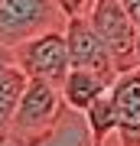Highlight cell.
Segmentation results:
<instances>
[{"mask_svg": "<svg viewBox=\"0 0 140 146\" xmlns=\"http://www.w3.org/2000/svg\"><path fill=\"white\" fill-rule=\"evenodd\" d=\"M62 94L56 84L39 81V78H26V88L20 94V104L13 110L7 140L10 146H42L49 143V136L56 133L59 117H62Z\"/></svg>", "mask_w": 140, "mask_h": 146, "instance_id": "6da1fadb", "label": "cell"}, {"mask_svg": "<svg viewBox=\"0 0 140 146\" xmlns=\"http://www.w3.org/2000/svg\"><path fill=\"white\" fill-rule=\"evenodd\" d=\"M62 26L65 13L59 0H0V46L3 49H13L39 33Z\"/></svg>", "mask_w": 140, "mask_h": 146, "instance_id": "7a4b0ae2", "label": "cell"}, {"mask_svg": "<svg viewBox=\"0 0 140 146\" xmlns=\"http://www.w3.org/2000/svg\"><path fill=\"white\" fill-rule=\"evenodd\" d=\"M13 52V62L20 65V72L26 78H39V81H49V84H62L65 75H68V46H65V33L62 29H49V33H39V36L20 42V46L10 49Z\"/></svg>", "mask_w": 140, "mask_h": 146, "instance_id": "3957f363", "label": "cell"}, {"mask_svg": "<svg viewBox=\"0 0 140 146\" xmlns=\"http://www.w3.org/2000/svg\"><path fill=\"white\" fill-rule=\"evenodd\" d=\"M88 23L94 26V33L101 36V42L108 46L111 58H114L117 72H127L134 65V46H137V26L127 16V10L117 3V0H91L88 10Z\"/></svg>", "mask_w": 140, "mask_h": 146, "instance_id": "277c9868", "label": "cell"}, {"mask_svg": "<svg viewBox=\"0 0 140 146\" xmlns=\"http://www.w3.org/2000/svg\"><path fill=\"white\" fill-rule=\"evenodd\" d=\"M65 46H68V65L72 68H88V72H98L104 78L114 81L117 78V68L114 58H111L108 46L101 42V36L94 33V26L88 23V16L78 13V16H65Z\"/></svg>", "mask_w": 140, "mask_h": 146, "instance_id": "5b68a950", "label": "cell"}, {"mask_svg": "<svg viewBox=\"0 0 140 146\" xmlns=\"http://www.w3.org/2000/svg\"><path fill=\"white\" fill-rule=\"evenodd\" d=\"M108 94L114 107L117 146H140V68L121 72Z\"/></svg>", "mask_w": 140, "mask_h": 146, "instance_id": "8992f818", "label": "cell"}, {"mask_svg": "<svg viewBox=\"0 0 140 146\" xmlns=\"http://www.w3.org/2000/svg\"><path fill=\"white\" fill-rule=\"evenodd\" d=\"M111 84H114V81L104 78V75H98V72H88V68H68L65 81L59 84V94H62L65 107L82 110V114H85L101 94H108Z\"/></svg>", "mask_w": 140, "mask_h": 146, "instance_id": "52a82bcc", "label": "cell"}, {"mask_svg": "<svg viewBox=\"0 0 140 146\" xmlns=\"http://www.w3.org/2000/svg\"><path fill=\"white\" fill-rule=\"evenodd\" d=\"M23 88H26V75L13 62V52L0 46V143L7 140V130H10V120H13L16 104H20Z\"/></svg>", "mask_w": 140, "mask_h": 146, "instance_id": "ba28073f", "label": "cell"}, {"mask_svg": "<svg viewBox=\"0 0 140 146\" xmlns=\"http://www.w3.org/2000/svg\"><path fill=\"white\" fill-rule=\"evenodd\" d=\"M85 123H88V130H91V146H104L108 136H114V107H111V94H101V98L85 110Z\"/></svg>", "mask_w": 140, "mask_h": 146, "instance_id": "9c48e42d", "label": "cell"}, {"mask_svg": "<svg viewBox=\"0 0 140 146\" xmlns=\"http://www.w3.org/2000/svg\"><path fill=\"white\" fill-rule=\"evenodd\" d=\"M117 3H121V7L127 10V16L134 20V26L140 29V0H117Z\"/></svg>", "mask_w": 140, "mask_h": 146, "instance_id": "30bf717a", "label": "cell"}, {"mask_svg": "<svg viewBox=\"0 0 140 146\" xmlns=\"http://www.w3.org/2000/svg\"><path fill=\"white\" fill-rule=\"evenodd\" d=\"M134 65L140 68V29H137V46H134Z\"/></svg>", "mask_w": 140, "mask_h": 146, "instance_id": "8fae6325", "label": "cell"}, {"mask_svg": "<svg viewBox=\"0 0 140 146\" xmlns=\"http://www.w3.org/2000/svg\"><path fill=\"white\" fill-rule=\"evenodd\" d=\"M104 146H117V143H104Z\"/></svg>", "mask_w": 140, "mask_h": 146, "instance_id": "7c38bea8", "label": "cell"}]
</instances>
